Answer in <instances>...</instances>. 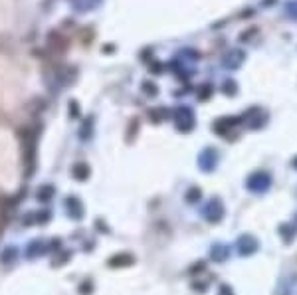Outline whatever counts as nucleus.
I'll return each instance as SVG.
<instances>
[{
	"instance_id": "f03ea898",
	"label": "nucleus",
	"mask_w": 297,
	"mask_h": 295,
	"mask_svg": "<svg viewBox=\"0 0 297 295\" xmlns=\"http://www.w3.org/2000/svg\"><path fill=\"white\" fill-rule=\"evenodd\" d=\"M20 180V149L14 135L0 129V186L14 188Z\"/></svg>"
},
{
	"instance_id": "f257e3e1",
	"label": "nucleus",
	"mask_w": 297,
	"mask_h": 295,
	"mask_svg": "<svg viewBox=\"0 0 297 295\" xmlns=\"http://www.w3.org/2000/svg\"><path fill=\"white\" fill-rule=\"evenodd\" d=\"M26 97V79L22 72L0 56V109H12Z\"/></svg>"
}]
</instances>
